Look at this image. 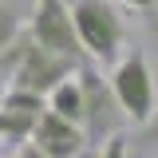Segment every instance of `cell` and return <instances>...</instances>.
Instances as JSON below:
<instances>
[{
  "label": "cell",
  "mask_w": 158,
  "mask_h": 158,
  "mask_svg": "<svg viewBox=\"0 0 158 158\" xmlns=\"http://www.w3.org/2000/svg\"><path fill=\"white\" fill-rule=\"evenodd\" d=\"M71 20L83 52L99 63H115L127 44V24L111 0H71Z\"/></svg>",
  "instance_id": "cell-1"
},
{
  "label": "cell",
  "mask_w": 158,
  "mask_h": 158,
  "mask_svg": "<svg viewBox=\"0 0 158 158\" xmlns=\"http://www.w3.org/2000/svg\"><path fill=\"white\" fill-rule=\"evenodd\" d=\"M111 87H115L118 107L127 111V118H131L135 127H146V123L158 115L154 71H150V63H146V56H142L138 48H131V52L115 63V71H111Z\"/></svg>",
  "instance_id": "cell-2"
},
{
  "label": "cell",
  "mask_w": 158,
  "mask_h": 158,
  "mask_svg": "<svg viewBox=\"0 0 158 158\" xmlns=\"http://www.w3.org/2000/svg\"><path fill=\"white\" fill-rule=\"evenodd\" d=\"M75 75H79V87H83V135L91 146H103L111 135L123 131L127 111L118 107L111 79H103L91 63H79Z\"/></svg>",
  "instance_id": "cell-3"
},
{
  "label": "cell",
  "mask_w": 158,
  "mask_h": 158,
  "mask_svg": "<svg viewBox=\"0 0 158 158\" xmlns=\"http://www.w3.org/2000/svg\"><path fill=\"white\" fill-rule=\"evenodd\" d=\"M79 63L67 56H59V52H52V48H44V44H36V40L24 32V40H20V59L16 67H12V87H28V91H36V95H48L56 83H63L67 75H75Z\"/></svg>",
  "instance_id": "cell-4"
},
{
  "label": "cell",
  "mask_w": 158,
  "mask_h": 158,
  "mask_svg": "<svg viewBox=\"0 0 158 158\" xmlns=\"http://www.w3.org/2000/svg\"><path fill=\"white\" fill-rule=\"evenodd\" d=\"M28 36L75 63H87V52L79 44L75 20H71V0H36L28 16Z\"/></svg>",
  "instance_id": "cell-5"
},
{
  "label": "cell",
  "mask_w": 158,
  "mask_h": 158,
  "mask_svg": "<svg viewBox=\"0 0 158 158\" xmlns=\"http://www.w3.org/2000/svg\"><path fill=\"white\" fill-rule=\"evenodd\" d=\"M28 142H32L36 150H44L48 158H83L91 150L83 127L71 123V118H63L59 111H52V107H44V115L36 118V131H32Z\"/></svg>",
  "instance_id": "cell-6"
},
{
  "label": "cell",
  "mask_w": 158,
  "mask_h": 158,
  "mask_svg": "<svg viewBox=\"0 0 158 158\" xmlns=\"http://www.w3.org/2000/svg\"><path fill=\"white\" fill-rule=\"evenodd\" d=\"M48 107L83 127V87H79V75H67L63 83H56L48 91Z\"/></svg>",
  "instance_id": "cell-7"
},
{
  "label": "cell",
  "mask_w": 158,
  "mask_h": 158,
  "mask_svg": "<svg viewBox=\"0 0 158 158\" xmlns=\"http://www.w3.org/2000/svg\"><path fill=\"white\" fill-rule=\"evenodd\" d=\"M24 32V4L20 0H0V56L12 48Z\"/></svg>",
  "instance_id": "cell-8"
},
{
  "label": "cell",
  "mask_w": 158,
  "mask_h": 158,
  "mask_svg": "<svg viewBox=\"0 0 158 158\" xmlns=\"http://www.w3.org/2000/svg\"><path fill=\"white\" fill-rule=\"evenodd\" d=\"M127 142H131V138H127L123 131H118V135H111L107 142H103V146H99V154H95V158H131Z\"/></svg>",
  "instance_id": "cell-9"
},
{
  "label": "cell",
  "mask_w": 158,
  "mask_h": 158,
  "mask_svg": "<svg viewBox=\"0 0 158 158\" xmlns=\"http://www.w3.org/2000/svg\"><path fill=\"white\" fill-rule=\"evenodd\" d=\"M20 40H24V32H20ZM20 40L0 56V91L8 87V79H12V67H16V59H20Z\"/></svg>",
  "instance_id": "cell-10"
},
{
  "label": "cell",
  "mask_w": 158,
  "mask_h": 158,
  "mask_svg": "<svg viewBox=\"0 0 158 158\" xmlns=\"http://www.w3.org/2000/svg\"><path fill=\"white\" fill-rule=\"evenodd\" d=\"M16 158H48V154H44V150H36L32 142H20V146H16Z\"/></svg>",
  "instance_id": "cell-11"
},
{
  "label": "cell",
  "mask_w": 158,
  "mask_h": 158,
  "mask_svg": "<svg viewBox=\"0 0 158 158\" xmlns=\"http://www.w3.org/2000/svg\"><path fill=\"white\" fill-rule=\"evenodd\" d=\"M142 142H158V115L150 118L146 127H142Z\"/></svg>",
  "instance_id": "cell-12"
},
{
  "label": "cell",
  "mask_w": 158,
  "mask_h": 158,
  "mask_svg": "<svg viewBox=\"0 0 158 158\" xmlns=\"http://www.w3.org/2000/svg\"><path fill=\"white\" fill-rule=\"evenodd\" d=\"M118 4H127V8H154L158 0H118Z\"/></svg>",
  "instance_id": "cell-13"
},
{
  "label": "cell",
  "mask_w": 158,
  "mask_h": 158,
  "mask_svg": "<svg viewBox=\"0 0 158 158\" xmlns=\"http://www.w3.org/2000/svg\"><path fill=\"white\" fill-rule=\"evenodd\" d=\"M0 138H4V107H0Z\"/></svg>",
  "instance_id": "cell-14"
}]
</instances>
